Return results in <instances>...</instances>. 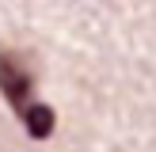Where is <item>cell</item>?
<instances>
[{
  "mask_svg": "<svg viewBox=\"0 0 156 152\" xmlns=\"http://www.w3.org/2000/svg\"><path fill=\"white\" fill-rule=\"evenodd\" d=\"M19 118H23V126H27V133L34 141H46L53 133V110L46 103H30L27 110H19Z\"/></svg>",
  "mask_w": 156,
  "mask_h": 152,
  "instance_id": "cell-2",
  "label": "cell"
},
{
  "mask_svg": "<svg viewBox=\"0 0 156 152\" xmlns=\"http://www.w3.org/2000/svg\"><path fill=\"white\" fill-rule=\"evenodd\" d=\"M0 91L8 95V103L15 110H27L30 106V91H34V76L27 72L15 53H0Z\"/></svg>",
  "mask_w": 156,
  "mask_h": 152,
  "instance_id": "cell-1",
  "label": "cell"
}]
</instances>
